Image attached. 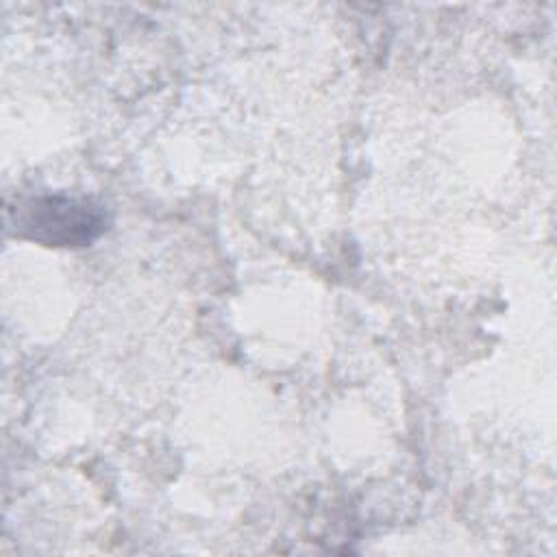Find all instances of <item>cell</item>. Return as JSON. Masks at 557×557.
<instances>
[{
  "label": "cell",
  "instance_id": "cell-1",
  "mask_svg": "<svg viewBox=\"0 0 557 557\" xmlns=\"http://www.w3.org/2000/svg\"><path fill=\"white\" fill-rule=\"evenodd\" d=\"M24 226L44 242L83 244L102 231V218L89 205L72 198H41L26 209Z\"/></svg>",
  "mask_w": 557,
  "mask_h": 557
}]
</instances>
